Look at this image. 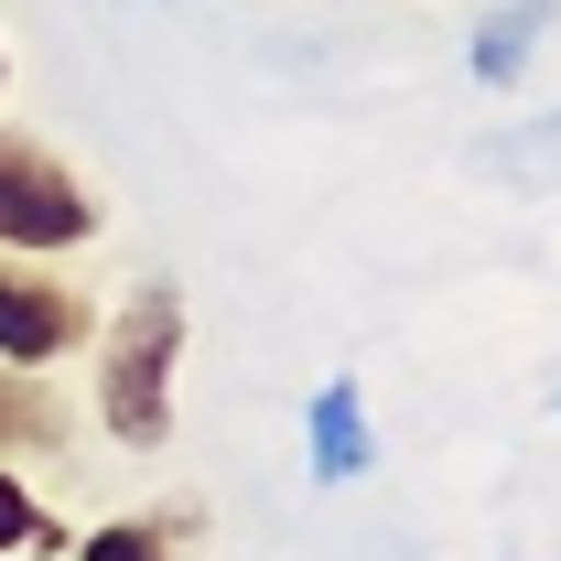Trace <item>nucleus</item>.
<instances>
[{
  "mask_svg": "<svg viewBox=\"0 0 561 561\" xmlns=\"http://www.w3.org/2000/svg\"><path fill=\"white\" fill-rule=\"evenodd\" d=\"M98 432L119 454H162L173 443V389H184V291L173 280H130L119 313H98Z\"/></svg>",
  "mask_w": 561,
  "mask_h": 561,
  "instance_id": "nucleus-1",
  "label": "nucleus"
},
{
  "mask_svg": "<svg viewBox=\"0 0 561 561\" xmlns=\"http://www.w3.org/2000/svg\"><path fill=\"white\" fill-rule=\"evenodd\" d=\"M98 184L76 173L55 140L0 130V249H33V260H66V249H98Z\"/></svg>",
  "mask_w": 561,
  "mask_h": 561,
  "instance_id": "nucleus-2",
  "label": "nucleus"
},
{
  "mask_svg": "<svg viewBox=\"0 0 561 561\" xmlns=\"http://www.w3.org/2000/svg\"><path fill=\"white\" fill-rule=\"evenodd\" d=\"M87 335H98V302L55 260L0 249V356L11 367H66V356H87Z\"/></svg>",
  "mask_w": 561,
  "mask_h": 561,
  "instance_id": "nucleus-3",
  "label": "nucleus"
},
{
  "mask_svg": "<svg viewBox=\"0 0 561 561\" xmlns=\"http://www.w3.org/2000/svg\"><path fill=\"white\" fill-rule=\"evenodd\" d=\"M302 465H313V486H356V476L378 465V432H367L356 378H324V389L302 400Z\"/></svg>",
  "mask_w": 561,
  "mask_h": 561,
  "instance_id": "nucleus-4",
  "label": "nucleus"
},
{
  "mask_svg": "<svg viewBox=\"0 0 561 561\" xmlns=\"http://www.w3.org/2000/svg\"><path fill=\"white\" fill-rule=\"evenodd\" d=\"M66 443H76V411L55 400V378L0 356V454L22 465V454H66Z\"/></svg>",
  "mask_w": 561,
  "mask_h": 561,
  "instance_id": "nucleus-5",
  "label": "nucleus"
},
{
  "mask_svg": "<svg viewBox=\"0 0 561 561\" xmlns=\"http://www.w3.org/2000/svg\"><path fill=\"white\" fill-rule=\"evenodd\" d=\"M551 22H561V0H507V11H486V33L465 44V66H476V87H518Z\"/></svg>",
  "mask_w": 561,
  "mask_h": 561,
  "instance_id": "nucleus-6",
  "label": "nucleus"
},
{
  "mask_svg": "<svg viewBox=\"0 0 561 561\" xmlns=\"http://www.w3.org/2000/svg\"><path fill=\"white\" fill-rule=\"evenodd\" d=\"M44 551H76L66 529L44 518V496L11 476V454H0V561H44Z\"/></svg>",
  "mask_w": 561,
  "mask_h": 561,
  "instance_id": "nucleus-7",
  "label": "nucleus"
},
{
  "mask_svg": "<svg viewBox=\"0 0 561 561\" xmlns=\"http://www.w3.org/2000/svg\"><path fill=\"white\" fill-rule=\"evenodd\" d=\"M76 561H173V529L162 518H98L76 540Z\"/></svg>",
  "mask_w": 561,
  "mask_h": 561,
  "instance_id": "nucleus-8",
  "label": "nucleus"
},
{
  "mask_svg": "<svg viewBox=\"0 0 561 561\" xmlns=\"http://www.w3.org/2000/svg\"><path fill=\"white\" fill-rule=\"evenodd\" d=\"M0 87H11V44H0Z\"/></svg>",
  "mask_w": 561,
  "mask_h": 561,
  "instance_id": "nucleus-9",
  "label": "nucleus"
}]
</instances>
